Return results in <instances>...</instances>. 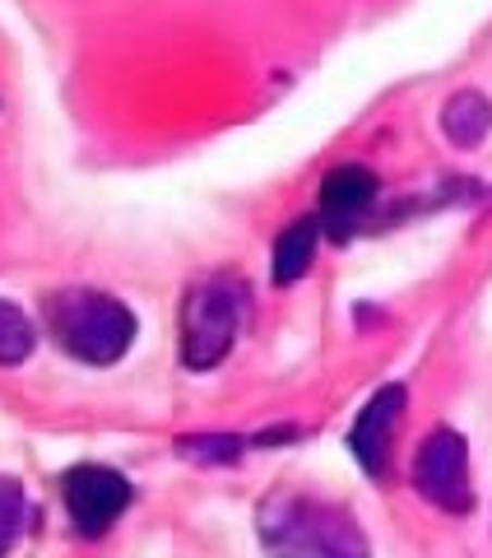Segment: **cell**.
<instances>
[{
	"label": "cell",
	"instance_id": "cell-1",
	"mask_svg": "<svg viewBox=\"0 0 492 558\" xmlns=\"http://www.w3.org/2000/svg\"><path fill=\"white\" fill-rule=\"evenodd\" d=\"M256 535L270 558H372L354 512L297 488L266 494L256 512Z\"/></svg>",
	"mask_w": 492,
	"mask_h": 558
},
{
	"label": "cell",
	"instance_id": "cell-2",
	"mask_svg": "<svg viewBox=\"0 0 492 558\" xmlns=\"http://www.w3.org/2000/svg\"><path fill=\"white\" fill-rule=\"evenodd\" d=\"M51 336L70 359L108 368L135 340V312L102 289H61L47 299Z\"/></svg>",
	"mask_w": 492,
	"mask_h": 558
},
{
	"label": "cell",
	"instance_id": "cell-3",
	"mask_svg": "<svg viewBox=\"0 0 492 558\" xmlns=\"http://www.w3.org/2000/svg\"><path fill=\"white\" fill-rule=\"evenodd\" d=\"M251 293L237 275H200L182 299V363L190 373H209L237 344Z\"/></svg>",
	"mask_w": 492,
	"mask_h": 558
},
{
	"label": "cell",
	"instance_id": "cell-4",
	"mask_svg": "<svg viewBox=\"0 0 492 558\" xmlns=\"http://www.w3.org/2000/svg\"><path fill=\"white\" fill-rule=\"evenodd\" d=\"M414 488L418 498L442 512L473 508V480H469V447L455 428H432L414 457Z\"/></svg>",
	"mask_w": 492,
	"mask_h": 558
},
{
	"label": "cell",
	"instance_id": "cell-5",
	"mask_svg": "<svg viewBox=\"0 0 492 558\" xmlns=\"http://www.w3.org/2000/svg\"><path fill=\"white\" fill-rule=\"evenodd\" d=\"M61 494H65V512L75 521V531L89 535V539L112 531L121 521V512L131 508V480L121 475V470L94 465V461L70 465L61 475Z\"/></svg>",
	"mask_w": 492,
	"mask_h": 558
},
{
	"label": "cell",
	"instance_id": "cell-6",
	"mask_svg": "<svg viewBox=\"0 0 492 558\" xmlns=\"http://www.w3.org/2000/svg\"><path fill=\"white\" fill-rule=\"evenodd\" d=\"M399 418H404V387L391 381V387H381L372 400H367V405L358 410V418H354V428H348V447H354L358 465L372 480H385Z\"/></svg>",
	"mask_w": 492,
	"mask_h": 558
},
{
	"label": "cell",
	"instance_id": "cell-7",
	"mask_svg": "<svg viewBox=\"0 0 492 558\" xmlns=\"http://www.w3.org/2000/svg\"><path fill=\"white\" fill-rule=\"evenodd\" d=\"M372 205H377V178L358 163H340L321 182V233L348 242L358 233V223L372 215Z\"/></svg>",
	"mask_w": 492,
	"mask_h": 558
},
{
	"label": "cell",
	"instance_id": "cell-8",
	"mask_svg": "<svg viewBox=\"0 0 492 558\" xmlns=\"http://www.w3.org/2000/svg\"><path fill=\"white\" fill-rule=\"evenodd\" d=\"M316 242H321V219H297L293 229L279 233V242H274V260H270V275H274V284H279V289L297 284V279L311 270Z\"/></svg>",
	"mask_w": 492,
	"mask_h": 558
},
{
	"label": "cell",
	"instance_id": "cell-9",
	"mask_svg": "<svg viewBox=\"0 0 492 558\" xmlns=\"http://www.w3.org/2000/svg\"><path fill=\"white\" fill-rule=\"evenodd\" d=\"M442 131L455 149H479L488 131H492V102L479 89H465L455 94L446 108H442Z\"/></svg>",
	"mask_w": 492,
	"mask_h": 558
},
{
	"label": "cell",
	"instance_id": "cell-10",
	"mask_svg": "<svg viewBox=\"0 0 492 558\" xmlns=\"http://www.w3.org/2000/svg\"><path fill=\"white\" fill-rule=\"evenodd\" d=\"M38 349V330H33V317L24 307H14L0 299V368H20V363L33 359Z\"/></svg>",
	"mask_w": 492,
	"mask_h": 558
},
{
	"label": "cell",
	"instance_id": "cell-11",
	"mask_svg": "<svg viewBox=\"0 0 492 558\" xmlns=\"http://www.w3.org/2000/svg\"><path fill=\"white\" fill-rule=\"evenodd\" d=\"M177 451L196 465H227V461H237L242 438H233V433H196V438H182Z\"/></svg>",
	"mask_w": 492,
	"mask_h": 558
},
{
	"label": "cell",
	"instance_id": "cell-12",
	"mask_svg": "<svg viewBox=\"0 0 492 558\" xmlns=\"http://www.w3.org/2000/svg\"><path fill=\"white\" fill-rule=\"evenodd\" d=\"M24 521H28V494L14 480H0V558L14 549Z\"/></svg>",
	"mask_w": 492,
	"mask_h": 558
}]
</instances>
